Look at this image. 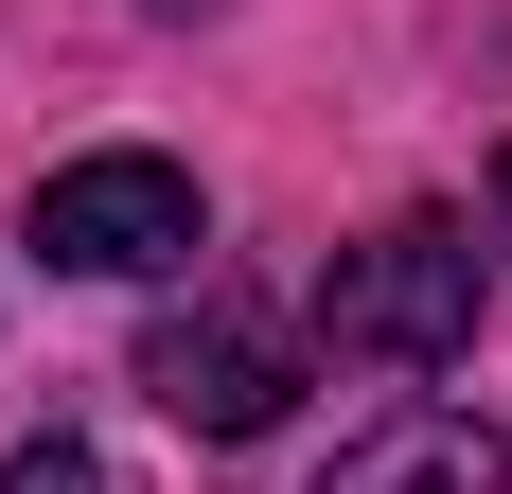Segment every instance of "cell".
<instances>
[{
    "mask_svg": "<svg viewBox=\"0 0 512 494\" xmlns=\"http://www.w3.org/2000/svg\"><path fill=\"white\" fill-rule=\"evenodd\" d=\"M477 230L460 212H389L371 247H336L318 265V336L354 353V371H442V353H477Z\"/></svg>",
    "mask_w": 512,
    "mask_h": 494,
    "instance_id": "1",
    "label": "cell"
},
{
    "mask_svg": "<svg viewBox=\"0 0 512 494\" xmlns=\"http://www.w3.org/2000/svg\"><path fill=\"white\" fill-rule=\"evenodd\" d=\"M0 494H106V459H89V442H18V459H0Z\"/></svg>",
    "mask_w": 512,
    "mask_h": 494,
    "instance_id": "5",
    "label": "cell"
},
{
    "mask_svg": "<svg viewBox=\"0 0 512 494\" xmlns=\"http://www.w3.org/2000/svg\"><path fill=\"white\" fill-rule=\"evenodd\" d=\"M36 247L71 265V283H159V265H195V247H212V212H195L177 159L106 142V159H53V177H36Z\"/></svg>",
    "mask_w": 512,
    "mask_h": 494,
    "instance_id": "3",
    "label": "cell"
},
{
    "mask_svg": "<svg viewBox=\"0 0 512 494\" xmlns=\"http://www.w3.org/2000/svg\"><path fill=\"white\" fill-rule=\"evenodd\" d=\"M142 18H212V0H142Z\"/></svg>",
    "mask_w": 512,
    "mask_h": 494,
    "instance_id": "7",
    "label": "cell"
},
{
    "mask_svg": "<svg viewBox=\"0 0 512 494\" xmlns=\"http://www.w3.org/2000/svg\"><path fill=\"white\" fill-rule=\"evenodd\" d=\"M495 283H512V142H495Z\"/></svg>",
    "mask_w": 512,
    "mask_h": 494,
    "instance_id": "6",
    "label": "cell"
},
{
    "mask_svg": "<svg viewBox=\"0 0 512 494\" xmlns=\"http://www.w3.org/2000/svg\"><path fill=\"white\" fill-rule=\"evenodd\" d=\"M318 494H495V424L477 406H389L371 442H336Z\"/></svg>",
    "mask_w": 512,
    "mask_h": 494,
    "instance_id": "4",
    "label": "cell"
},
{
    "mask_svg": "<svg viewBox=\"0 0 512 494\" xmlns=\"http://www.w3.org/2000/svg\"><path fill=\"white\" fill-rule=\"evenodd\" d=\"M142 389H159V424H195V442H265V424L301 406V336H283L248 283H195L142 336Z\"/></svg>",
    "mask_w": 512,
    "mask_h": 494,
    "instance_id": "2",
    "label": "cell"
}]
</instances>
